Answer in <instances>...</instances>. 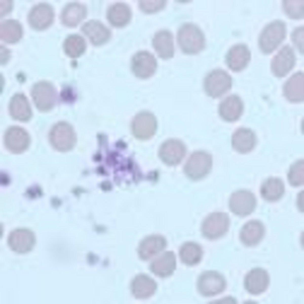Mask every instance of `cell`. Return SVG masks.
Instances as JSON below:
<instances>
[{
  "instance_id": "6da1fadb",
  "label": "cell",
  "mask_w": 304,
  "mask_h": 304,
  "mask_svg": "<svg viewBox=\"0 0 304 304\" xmlns=\"http://www.w3.org/2000/svg\"><path fill=\"white\" fill-rule=\"evenodd\" d=\"M178 45L182 51L190 55L197 54L205 48V38L199 27L192 23H186L179 28L177 34Z\"/></svg>"
},
{
  "instance_id": "7a4b0ae2",
  "label": "cell",
  "mask_w": 304,
  "mask_h": 304,
  "mask_svg": "<svg viewBox=\"0 0 304 304\" xmlns=\"http://www.w3.org/2000/svg\"><path fill=\"white\" fill-rule=\"evenodd\" d=\"M286 32V24L282 20H276L268 24L259 36L258 45L261 51L266 54L273 52L284 40Z\"/></svg>"
},
{
  "instance_id": "3957f363",
  "label": "cell",
  "mask_w": 304,
  "mask_h": 304,
  "mask_svg": "<svg viewBox=\"0 0 304 304\" xmlns=\"http://www.w3.org/2000/svg\"><path fill=\"white\" fill-rule=\"evenodd\" d=\"M213 163L212 156L210 153L202 150L195 151L188 159L184 166V171L190 180H200L210 172Z\"/></svg>"
},
{
  "instance_id": "277c9868",
  "label": "cell",
  "mask_w": 304,
  "mask_h": 304,
  "mask_svg": "<svg viewBox=\"0 0 304 304\" xmlns=\"http://www.w3.org/2000/svg\"><path fill=\"white\" fill-rule=\"evenodd\" d=\"M232 84V77L227 72L222 69H216L206 75L204 80L203 87L208 96L216 99L228 92Z\"/></svg>"
},
{
  "instance_id": "5b68a950",
  "label": "cell",
  "mask_w": 304,
  "mask_h": 304,
  "mask_svg": "<svg viewBox=\"0 0 304 304\" xmlns=\"http://www.w3.org/2000/svg\"><path fill=\"white\" fill-rule=\"evenodd\" d=\"M230 224L228 214L222 212L210 213L202 222L201 231L202 235L210 240L218 239L228 231Z\"/></svg>"
},
{
  "instance_id": "8992f818",
  "label": "cell",
  "mask_w": 304,
  "mask_h": 304,
  "mask_svg": "<svg viewBox=\"0 0 304 304\" xmlns=\"http://www.w3.org/2000/svg\"><path fill=\"white\" fill-rule=\"evenodd\" d=\"M50 142L56 150L62 152L71 150L76 141V136L72 127L67 123L61 122L55 125L49 135Z\"/></svg>"
},
{
  "instance_id": "52a82bcc",
  "label": "cell",
  "mask_w": 304,
  "mask_h": 304,
  "mask_svg": "<svg viewBox=\"0 0 304 304\" xmlns=\"http://www.w3.org/2000/svg\"><path fill=\"white\" fill-rule=\"evenodd\" d=\"M197 286V290L201 295L210 297L224 292L226 288L227 282L224 276L218 272L208 270L203 272L199 276Z\"/></svg>"
},
{
  "instance_id": "ba28073f",
  "label": "cell",
  "mask_w": 304,
  "mask_h": 304,
  "mask_svg": "<svg viewBox=\"0 0 304 304\" xmlns=\"http://www.w3.org/2000/svg\"><path fill=\"white\" fill-rule=\"evenodd\" d=\"M256 200L254 194L246 190L241 189L233 192L229 201V207L234 214L245 217L251 214L255 209Z\"/></svg>"
},
{
  "instance_id": "9c48e42d",
  "label": "cell",
  "mask_w": 304,
  "mask_h": 304,
  "mask_svg": "<svg viewBox=\"0 0 304 304\" xmlns=\"http://www.w3.org/2000/svg\"><path fill=\"white\" fill-rule=\"evenodd\" d=\"M157 126L156 117L152 112L143 110L137 113L133 118L131 127L134 135L139 139L145 140L152 137L156 132Z\"/></svg>"
},
{
  "instance_id": "30bf717a",
  "label": "cell",
  "mask_w": 304,
  "mask_h": 304,
  "mask_svg": "<svg viewBox=\"0 0 304 304\" xmlns=\"http://www.w3.org/2000/svg\"><path fill=\"white\" fill-rule=\"evenodd\" d=\"M157 67L156 59L152 54L147 51L137 53L131 60V71L136 77L140 79H146L152 77Z\"/></svg>"
},
{
  "instance_id": "8fae6325",
  "label": "cell",
  "mask_w": 304,
  "mask_h": 304,
  "mask_svg": "<svg viewBox=\"0 0 304 304\" xmlns=\"http://www.w3.org/2000/svg\"><path fill=\"white\" fill-rule=\"evenodd\" d=\"M10 249L20 254H27L33 249L36 243L33 232L28 229H19L12 232L7 239Z\"/></svg>"
},
{
  "instance_id": "7c38bea8",
  "label": "cell",
  "mask_w": 304,
  "mask_h": 304,
  "mask_svg": "<svg viewBox=\"0 0 304 304\" xmlns=\"http://www.w3.org/2000/svg\"><path fill=\"white\" fill-rule=\"evenodd\" d=\"M296 58L292 48L289 45H284L273 58L271 69L273 74L277 77L286 75L294 67Z\"/></svg>"
},
{
  "instance_id": "4fadbf2b",
  "label": "cell",
  "mask_w": 304,
  "mask_h": 304,
  "mask_svg": "<svg viewBox=\"0 0 304 304\" xmlns=\"http://www.w3.org/2000/svg\"><path fill=\"white\" fill-rule=\"evenodd\" d=\"M5 146L10 152L15 154L21 153L28 148L30 138L28 132L23 128L13 126L6 131L4 137Z\"/></svg>"
},
{
  "instance_id": "5bb4252c",
  "label": "cell",
  "mask_w": 304,
  "mask_h": 304,
  "mask_svg": "<svg viewBox=\"0 0 304 304\" xmlns=\"http://www.w3.org/2000/svg\"><path fill=\"white\" fill-rule=\"evenodd\" d=\"M270 282V277L267 271L263 268L256 267L251 270L246 275L244 285L249 293L257 295L266 290Z\"/></svg>"
},
{
  "instance_id": "9a60e30c",
  "label": "cell",
  "mask_w": 304,
  "mask_h": 304,
  "mask_svg": "<svg viewBox=\"0 0 304 304\" xmlns=\"http://www.w3.org/2000/svg\"><path fill=\"white\" fill-rule=\"evenodd\" d=\"M251 58V53L247 46L243 43H238L228 50L225 56V62L230 69L238 72L247 66Z\"/></svg>"
},
{
  "instance_id": "2e32d148",
  "label": "cell",
  "mask_w": 304,
  "mask_h": 304,
  "mask_svg": "<svg viewBox=\"0 0 304 304\" xmlns=\"http://www.w3.org/2000/svg\"><path fill=\"white\" fill-rule=\"evenodd\" d=\"M54 13L52 7L45 3H39L29 11L28 19L30 26L37 30L45 29L49 26L53 20Z\"/></svg>"
},
{
  "instance_id": "e0dca14e",
  "label": "cell",
  "mask_w": 304,
  "mask_h": 304,
  "mask_svg": "<svg viewBox=\"0 0 304 304\" xmlns=\"http://www.w3.org/2000/svg\"><path fill=\"white\" fill-rule=\"evenodd\" d=\"M186 153V148L182 141L173 139L165 142L160 147L159 154L162 160L169 165L180 163Z\"/></svg>"
},
{
  "instance_id": "ac0fdd59",
  "label": "cell",
  "mask_w": 304,
  "mask_h": 304,
  "mask_svg": "<svg viewBox=\"0 0 304 304\" xmlns=\"http://www.w3.org/2000/svg\"><path fill=\"white\" fill-rule=\"evenodd\" d=\"M167 241L163 236L154 235L143 239L138 247V256L143 261H148L157 255L166 248Z\"/></svg>"
},
{
  "instance_id": "d6986e66",
  "label": "cell",
  "mask_w": 304,
  "mask_h": 304,
  "mask_svg": "<svg viewBox=\"0 0 304 304\" xmlns=\"http://www.w3.org/2000/svg\"><path fill=\"white\" fill-rule=\"evenodd\" d=\"M243 104L237 95L231 94L226 97L220 103L218 113L224 121L232 123L238 120L242 114Z\"/></svg>"
},
{
  "instance_id": "ffe728a7",
  "label": "cell",
  "mask_w": 304,
  "mask_h": 304,
  "mask_svg": "<svg viewBox=\"0 0 304 304\" xmlns=\"http://www.w3.org/2000/svg\"><path fill=\"white\" fill-rule=\"evenodd\" d=\"M32 95L34 102L40 110H49L53 106L56 100V93L53 87L45 82L39 83L33 87Z\"/></svg>"
},
{
  "instance_id": "44dd1931",
  "label": "cell",
  "mask_w": 304,
  "mask_h": 304,
  "mask_svg": "<svg viewBox=\"0 0 304 304\" xmlns=\"http://www.w3.org/2000/svg\"><path fill=\"white\" fill-rule=\"evenodd\" d=\"M157 288L156 282L146 274H139L131 281L130 289L132 294L136 299L145 300L152 296Z\"/></svg>"
},
{
  "instance_id": "7402d4cb",
  "label": "cell",
  "mask_w": 304,
  "mask_h": 304,
  "mask_svg": "<svg viewBox=\"0 0 304 304\" xmlns=\"http://www.w3.org/2000/svg\"><path fill=\"white\" fill-rule=\"evenodd\" d=\"M231 145L233 149L238 153L245 154L252 151L256 143V138L251 129L240 127L236 129L231 137Z\"/></svg>"
},
{
  "instance_id": "603a6c76",
  "label": "cell",
  "mask_w": 304,
  "mask_h": 304,
  "mask_svg": "<svg viewBox=\"0 0 304 304\" xmlns=\"http://www.w3.org/2000/svg\"><path fill=\"white\" fill-rule=\"evenodd\" d=\"M176 267L175 255L172 251L163 253L154 259L151 263V271L156 276L166 278L172 275Z\"/></svg>"
},
{
  "instance_id": "cb8c5ba5",
  "label": "cell",
  "mask_w": 304,
  "mask_h": 304,
  "mask_svg": "<svg viewBox=\"0 0 304 304\" xmlns=\"http://www.w3.org/2000/svg\"><path fill=\"white\" fill-rule=\"evenodd\" d=\"M265 233V228L263 224L259 220H252L246 223L242 227L239 233V238L244 245L252 247L261 241Z\"/></svg>"
},
{
  "instance_id": "d4e9b609",
  "label": "cell",
  "mask_w": 304,
  "mask_h": 304,
  "mask_svg": "<svg viewBox=\"0 0 304 304\" xmlns=\"http://www.w3.org/2000/svg\"><path fill=\"white\" fill-rule=\"evenodd\" d=\"M284 93L286 99L293 103L304 101V74L299 72L292 76L285 83Z\"/></svg>"
},
{
  "instance_id": "484cf974",
  "label": "cell",
  "mask_w": 304,
  "mask_h": 304,
  "mask_svg": "<svg viewBox=\"0 0 304 304\" xmlns=\"http://www.w3.org/2000/svg\"><path fill=\"white\" fill-rule=\"evenodd\" d=\"M153 45L157 54L162 59H167L173 56V37L168 31L162 30L157 32L153 38Z\"/></svg>"
},
{
  "instance_id": "4316f807",
  "label": "cell",
  "mask_w": 304,
  "mask_h": 304,
  "mask_svg": "<svg viewBox=\"0 0 304 304\" xmlns=\"http://www.w3.org/2000/svg\"><path fill=\"white\" fill-rule=\"evenodd\" d=\"M285 192V186L282 180L276 177H270L262 183L260 193L262 197L269 202L280 200Z\"/></svg>"
},
{
  "instance_id": "83f0119b",
  "label": "cell",
  "mask_w": 304,
  "mask_h": 304,
  "mask_svg": "<svg viewBox=\"0 0 304 304\" xmlns=\"http://www.w3.org/2000/svg\"><path fill=\"white\" fill-rule=\"evenodd\" d=\"M82 30L91 42L95 45L104 43L110 36L109 29L103 24L96 20L86 22L83 26Z\"/></svg>"
},
{
  "instance_id": "f1b7e54d",
  "label": "cell",
  "mask_w": 304,
  "mask_h": 304,
  "mask_svg": "<svg viewBox=\"0 0 304 304\" xmlns=\"http://www.w3.org/2000/svg\"><path fill=\"white\" fill-rule=\"evenodd\" d=\"M203 254V250L201 246L192 241H188L183 243L179 251L181 261L189 266H194L199 263L202 259Z\"/></svg>"
},
{
  "instance_id": "f546056e",
  "label": "cell",
  "mask_w": 304,
  "mask_h": 304,
  "mask_svg": "<svg viewBox=\"0 0 304 304\" xmlns=\"http://www.w3.org/2000/svg\"><path fill=\"white\" fill-rule=\"evenodd\" d=\"M10 111L13 118L21 121H28L31 115L28 102L26 97L21 94H16L11 99Z\"/></svg>"
},
{
  "instance_id": "4dcf8cb0",
  "label": "cell",
  "mask_w": 304,
  "mask_h": 304,
  "mask_svg": "<svg viewBox=\"0 0 304 304\" xmlns=\"http://www.w3.org/2000/svg\"><path fill=\"white\" fill-rule=\"evenodd\" d=\"M86 13V10L84 5L77 3H70L64 7L62 11V21L67 26H75L84 19Z\"/></svg>"
},
{
  "instance_id": "1f68e13d",
  "label": "cell",
  "mask_w": 304,
  "mask_h": 304,
  "mask_svg": "<svg viewBox=\"0 0 304 304\" xmlns=\"http://www.w3.org/2000/svg\"><path fill=\"white\" fill-rule=\"evenodd\" d=\"M131 17V12L128 6L122 3H116L108 10L107 17L109 20L113 25L122 27L127 24Z\"/></svg>"
},
{
  "instance_id": "d6a6232c",
  "label": "cell",
  "mask_w": 304,
  "mask_h": 304,
  "mask_svg": "<svg viewBox=\"0 0 304 304\" xmlns=\"http://www.w3.org/2000/svg\"><path fill=\"white\" fill-rule=\"evenodd\" d=\"M22 30L21 24L17 20L8 19L1 23L0 37L1 39L8 43H14L21 38Z\"/></svg>"
},
{
  "instance_id": "836d02e7",
  "label": "cell",
  "mask_w": 304,
  "mask_h": 304,
  "mask_svg": "<svg viewBox=\"0 0 304 304\" xmlns=\"http://www.w3.org/2000/svg\"><path fill=\"white\" fill-rule=\"evenodd\" d=\"M63 47L66 53L72 58L79 57L84 52L86 43L83 38L77 35L68 36L64 41Z\"/></svg>"
},
{
  "instance_id": "e575fe53",
  "label": "cell",
  "mask_w": 304,
  "mask_h": 304,
  "mask_svg": "<svg viewBox=\"0 0 304 304\" xmlns=\"http://www.w3.org/2000/svg\"><path fill=\"white\" fill-rule=\"evenodd\" d=\"M303 159L297 160L290 166L287 174L288 181L291 186L299 187L304 184Z\"/></svg>"
},
{
  "instance_id": "d590c367",
  "label": "cell",
  "mask_w": 304,
  "mask_h": 304,
  "mask_svg": "<svg viewBox=\"0 0 304 304\" xmlns=\"http://www.w3.org/2000/svg\"><path fill=\"white\" fill-rule=\"evenodd\" d=\"M304 0H283V9L289 18L299 19L304 18Z\"/></svg>"
},
{
  "instance_id": "8d00e7d4",
  "label": "cell",
  "mask_w": 304,
  "mask_h": 304,
  "mask_svg": "<svg viewBox=\"0 0 304 304\" xmlns=\"http://www.w3.org/2000/svg\"><path fill=\"white\" fill-rule=\"evenodd\" d=\"M166 4V1L164 0L140 1L139 5L142 11L147 13H151L162 9Z\"/></svg>"
},
{
  "instance_id": "74e56055",
  "label": "cell",
  "mask_w": 304,
  "mask_h": 304,
  "mask_svg": "<svg viewBox=\"0 0 304 304\" xmlns=\"http://www.w3.org/2000/svg\"><path fill=\"white\" fill-rule=\"evenodd\" d=\"M304 26H301L295 28L292 31L291 38L292 42L300 52L303 54Z\"/></svg>"
},
{
  "instance_id": "f35d334b",
  "label": "cell",
  "mask_w": 304,
  "mask_h": 304,
  "mask_svg": "<svg viewBox=\"0 0 304 304\" xmlns=\"http://www.w3.org/2000/svg\"><path fill=\"white\" fill-rule=\"evenodd\" d=\"M0 16H3L11 10L12 7V1L0 0Z\"/></svg>"
},
{
  "instance_id": "ab89813d",
  "label": "cell",
  "mask_w": 304,
  "mask_h": 304,
  "mask_svg": "<svg viewBox=\"0 0 304 304\" xmlns=\"http://www.w3.org/2000/svg\"><path fill=\"white\" fill-rule=\"evenodd\" d=\"M1 51L2 52V56L1 57V58H2L1 59V63H2V64L6 62L8 59L10 55V52L9 50H8L6 48H5L4 46H2V47L1 46L0 48Z\"/></svg>"
}]
</instances>
